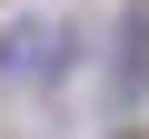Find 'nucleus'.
<instances>
[{
	"label": "nucleus",
	"mask_w": 149,
	"mask_h": 139,
	"mask_svg": "<svg viewBox=\"0 0 149 139\" xmlns=\"http://www.w3.org/2000/svg\"><path fill=\"white\" fill-rule=\"evenodd\" d=\"M129 139H139V129H129Z\"/></svg>",
	"instance_id": "f257e3e1"
}]
</instances>
